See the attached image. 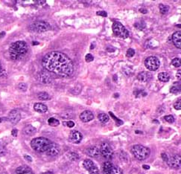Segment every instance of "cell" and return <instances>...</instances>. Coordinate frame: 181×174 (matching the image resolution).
<instances>
[{"label":"cell","instance_id":"6da1fadb","mask_svg":"<svg viewBox=\"0 0 181 174\" xmlns=\"http://www.w3.org/2000/svg\"><path fill=\"white\" fill-rule=\"evenodd\" d=\"M42 65L45 70L61 77H69L74 72V65L71 59L59 51H52L45 55Z\"/></svg>","mask_w":181,"mask_h":174},{"label":"cell","instance_id":"7a4b0ae2","mask_svg":"<svg viewBox=\"0 0 181 174\" xmlns=\"http://www.w3.org/2000/svg\"><path fill=\"white\" fill-rule=\"evenodd\" d=\"M28 48L27 43L24 41H16L13 43L9 47V55L14 61L21 60L28 52Z\"/></svg>","mask_w":181,"mask_h":174},{"label":"cell","instance_id":"3957f363","mask_svg":"<svg viewBox=\"0 0 181 174\" xmlns=\"http://www.w3.org/2000/svg\"><path fill=\"white\" fill-rule=\"evenodd\" d=\"M51 141L48 138L44 137H38L34 138L31 141V147L34 150L38 153H44L50 146Z\"/></svg>","mask_w":181,"mask_h":174},{"label":"cell","instance_id":"277c9868","mask_svg":"<svg viewBox=\"0 0 181 174\" xmlns=\"http://www.w3.org/2000/svg\"><path fill=\"white\" fill-rule=\"evenodd\" d=\"M131 152L135 158H137L138 160H140V161H143V160L148 158L150 153L149 148L143 146L141 144H136L133 146V147L131 148Z\"/></svg>","mask_w":181,"mask_h":174},{"label":"cell","instance_id":"5b68a950","mask_svg":"<svg viewBox=\"0 0 181 174\" xmlns=\"http://www.w3.org/2000/svg\"><path fill=\"white\" fill-rule=\"evenodd\" d=\"M29 29L31 31L38 32V33H43V32L48 31L51 29L49 23L45 21H36L29 26Z\"/></svg>","mask_w":181,"mask_h":174},{"label":"cell","instance_id":"8992f818","mask_svg":"<svg viewBox=\"0 0 181 174\" xmlns=\"http://www.w3.org/2000/svg\"><path fill=\"white\" fill-rule=\"evenodd\" d=\"M113 34L116 37L120 38H127L129 36V32L125 28V27L119 22H115L113 24Z\"/></svg>","mask_w":181,"mask_h":174},{"label":"cell","instance_id":"52a82bcc","mask_svg":"<svg viewBox=\"0 0 181 174\" xmlns=\"http://www.w3.org/2000/svg\"><path fill=\"white\" fill-rule=\"evenodd\" d=\"M145 66L149 71H156L160 68V62L157 57L150 56L145 59Z\"/></svg>","mask_w":181,"mask_h":174},{"label":"cell","instance_id":"ba28073f","mask_svg":"<svg viewBox=\"0 0 181 174\" xmlns=\"http://www.w3.org/2000/svg\"><path fill=\"white\" fill-rule=\"evenodd\" d=\"M99 150H100L101 155L104 158H107V159H112L113 158V155H114L113 150L110 145L107 142H103L101 144Z\"/></svg>","mask_w":181,"mask_h":174},{"label":"cell","instance_id":"9c48e42d","mask_svg":"<svg viewBox=\"0 0 181 174\" xmlns=\"http://www.w3.org/2000/svg\"><path fill=\"white\" fill-rule=\"evenodd\" d=\"M83 165H84V168L89 171V174H99V168H98V167L96 166V164H95L91 159L87 158V159L84 160Z\"/></svg>","mask_w":181,"mask_h":174},{"label":"cell","instance_id":"30bf717a","mask_svg":"<svg viewBox=\"0 0 181 174\" xmlns=\"http://www.w3.org/2000/svg\"><path fill=\"white\" fill-rule=\"evenodd\" d=\"M38 80L40 83L44 84H49L53 80V77L49 72L46 70H43L38 74Z\"/></svg>","mask_w":181,"mask_h":174},{"label":"cell","instance_id":"8fae6325","mask_svg":"<svg viewBox=\"0 0 181 174\" xmlns=\"http://www.w3.org/2000/svg\"><path fill=\"white\" fill-rule=\"evenodd\" d=\"M181 157L180 155H174L171 156L167 160V164L172 168H180Z\"/></svg>","mask_w":181,"mask_h":174},{"label":"cell","instance_id":"7c38bea8","mask_svg":"<svg viewBox=\"0 0 181 174\" xmlns=\"http://www.w3.org/2000/svg\"><path fill=\"white\" fill-rule=\"evenodd\" d=\"M8 119L13 125L17 124L20 121V119H21V114H20V111L18 109L11 110L8 114Z\"/></svg>","mask_w":181,"mask_h":174},{"label":"cell","instance_id":"4fadbf2b","mask_svg":"<svg viewBox=\"0 0 181 174\" xmlns=\"http://www.w3.org/2000/svg\"><path fill=\"white\" fill-rule=\"evenodd\" d=\"M60 153V147L58 145L55 143H51L50 146L49 147V148L45 151L47 155L49 156H56L57 155L59 154Z\"/></svg>","mask_w":181,"mask_h":174},{"label":"cell","instance_id":"5bb4252c","mask_svg":"<svg viewBox=\"0 0 181 174\" xmlns=\"http://www.w3.org/2000/svg\"><path fill=\"white\" fill-rule=\"evenodd\" d=\"M69 139L72 142L75 144H79L81 143V141H82L83 136L82 134L79 131L73 130L70 133L69 135Z\"/></svg>","mask_w":181,"mask_h":174},{"label":"cell","instance_id":"9a60e30c","mask_svg":"<svg viewBox=\"0 0 181 174\" xmlns=\"http://www.w3.org/2000/svg\"><path fill=\"white\" fill-rule=\"evenodd\" d=\"M93 118H94L93 113L91 112V111H89V110L84 111V112L81 113L80 115V119L84 123L89 122V121H92Z\"/></svg>","mask_w":181,"mask_h":174},{"label":"cell","instance_id":"2e32d148","mask_svg":"<svg viewBox=\"0 0 181 174\" xmlns=\"http://www.w3.org/2000/svg\"><path fill=\"white\" fill-rule=\"evenodd\" d=\"M87 154L92 158H96V157H99L101 154L100 150L96 146L90 147L87 149Z\"/></svg>","mask_w":181,"mask_h":174},{"label":"cell","instance_id":"e0dca14e","mask_svg":"<svg viewBox=\"0 0 181 174\" xmlns=\"http://www.w3.org/2000/svg\"><path fill=\"white\" fill-rule=\"evenodd\" d=\"M172 42L177 48H181V32L177 31L172 35Z\"/></svg>","mask_w":181,"mask_h":174},{"label":"cell","instance_id":"ac0fdd59","mask_svg":"<svg viewBox=\"0 0 181 174\" xmlns=\"http://www.w3.org/2000/svg\"><path fill=\"white\" fill-rule=\"evenodd\" d=\"M151 78V75L148 72H139L137 75V79L140 82H147Z\"/></svg>","mask_w":181,"mask_h":174},{"label":"cell","instance_id":"d6986e66","mask_svg":"<svg viewBox=\"0 0 181 174\" xmlns=\"http://www.w3.org/2000/svg\"><path fill=\"white\" fill-rule=\"evenodd\" d=\"M34 109L36 112L39 113H45L48 111V107L46 105L43 104H40V103H37L34 105Z\"/></svg>","mask_w":181,"mask_h":174},{"label":"cell","instance_id":"ffe728a7","mask_svg":"<svg viewBox=\"0 0 181 174\" xmlns=\"http://www.w3.org/2000/svg\"><path fill=\"white\" fill-rule=\"evenodd\" d=\"M113 164L110 162H104L102 166V171L104 174H110L113 169Z\"/></svg>","mask_w":181,"mask_h":174},{"label":"cell","instance_id":"44dd1931","mask_svg":"<svg viewBox=\"0 0 181 174\" xmlns=\"http://www.w3.org/2000/svg\"><path fill=\"white\" fill-rule=\"evenodd\" d=\"M23 132L27 136H34L36 133L37 130L34 126H31V125H28L23 129Z\"/></svg>","mask_w":181,"mask_h":174},{"label":"cell","instance_id":"7402d4cb","mask_svg":"<svg viewBox=\"0 0 181 174\" xmlns=\"http://www.w3.org/2000/svg\"><path fill=\"white\" fill-rule=\"evenodd\" d=\"M60 117H61L63 119L66 120L72 119V118L75 117V113H74L72 110H67L60 115Z\"/></svg>","mask_w":181,"mask_h":174},{"label":"cell","instance_id":"603a6c76","mask_svg":"<svg viewBox=\"0 0 181 174\" xmlns=\"http://www.w3.org/2000/svg\"><path fill=\"white\" fill-rule=\"evenodd\" d=\"M158 79L162 82H168L170 80V76L167 72H160L158 75Z\"/></svg>","mask_w":181,"mask_h":174},{"label":"cell","instance_id":"cb8c5ba5","mask_svg":"<svg viewBox=\"0 0 181 174\" xmlns=\"http://www.w3.org/2000/svg\"><path fill=\"white\" fill-rule=\"evenodd\" d=\"M98 118H99V121H100L101 123H102V124H106V123H107L110 120L109 116L105 114V113H101V114H99V115H98Z\"/></svg>","mask_w":181,"mask_h":174},{"label":"cell","instance_id":"d4e9b609","mask_svg":"<svg viewBox=\"0 0 181 174\" xmlns=\"http://www.w3.org/2000/svg\"><path fill=\"white\" fill-rule=\"evenodd\" d=\"M37 97H38V98L39 100H40V101H47V100L50 99L49 94L47 93V92H40V93H38V95H37Z\"/></svg>","mask_w":181,"mask_h":174},{"label":"cell","instance_id":"484cf974","mask_svg":"<svg viewBox=\"0 0 181 174\" xmlns=\"http://www.w3.org/2000/svg\"><path fill=\"white\" fill-rule=\"evenodd\" d=\"M68 155L69 159L70 160V161H72V162L78 161L79 158H80V156H79V155L78 154V153H74V152H71V153H69L68 155Z\"/></svg>","mask_w":181,"mask_h":174},{"label":"cell","instance_id":"4316f807","mask_svg":"<svg viewBox=\"0 0 181 174\" xmlns=\"http://www.w3.org/2000/svg\"><path fill=\"white\" fill-rule=\"evenodd\" d=\"M29 170H31V168H30L29 167L23 165V166H20V167H19V168H16V174H21L23 173H25V172L29 171Z\"/></svg>","mask_w":181,"mask_h":174},{"label":"cell","instance_id":"83f0119b","mask_svg":"<svg viewBox=\"0 0 181 174\" xmlns=\"http://www.w3.org/2000/svg\"><path fill=\"white\" fill-rule=\"evenodd\" d=\"M48 123L49 125L51 126H57L60 124V122H59L58 120L55 118H50L48 120Z\"/></svg>","mask_w":181,"mask_h":174},{"label":"cell","instance_id":"f1b7e54d","mask_svg":"<svg viewBox=\"0 0 181 174\" xmlns=\"http://www.w3.org/2000/svg\"><path fill=\"white\" fill-rule=\"evenodd\" d=\"M159 8H160V13H162V14H165L168 12L169 11V7L168 5H165L160 4L159 5Z\"/></svg>","mask_w":181,"mask_h":174},{"label":"cell","instance_id":"f546056e","mask_svg":"<svg viewBox=\"0 0 181 174\" xmlns=\"http://www.w3.org/2000/svg\"><path fill=\"white\" fill-rule=\"evenodd\" d=\"M135 28H136L139 30H143L145 28V23L144 21H140L137 22L134 24Z\"/></svg>","mask_w":181,"mask_h":174},{"label":"cell","instance_id":"4dcf8cb0","mask_svg":"<svg viewBox=\"0 0 181 174\" xmlns=\"http://www.w3.org/2000/svg\"><path fill=\"white\" fill-rule=\"evenodd\" d=\"M110 174H123V171L121 168H119V167L113 166Z\"/></svg>","mask_w":181,"mask_h":174},{"label":"cell","instance_id":"1f68e13d","mask_svg":"<svg viewBox=\"0 0 181 174\" xmlns=\"http://www.w3.org/2000/svg\"><path fill=\"white\" fill-rule=\"evenodd\" d=\"M172 64L175 67H180V58H174L172 60Z\"/></svg>","mask_w":181,"mask_h":174},{"label":"cell","instance_id":"d6a6232c","mask_svg":"<svg viewBox=\"0 0 181 174\" xmlns=\"http://www.w3.org/2000/svg\"><path fill=\"white\" fill-rule=\"evenodd\" d=\"M164 119H165L168 123H170V124H172V123H173L174 121H175V118H174V116L172 115H165V117H164Z\"/></svg>","mask_w":181,"mask_h":174},{"label":"cell","instance_id":"836d02e7","mask_svg":"<svg viewBox=\"0 0 181 174\" xmlns=\"http://www.w3.org/2000/svg\"><path fill=\"white\" fill-rule=\"evenodd\" d=\"M63 124L64 126H68V127H69V128H72V127H73L74 126H75V123H74L73 121H63Z\"/></svg>","mask_w":181,"mask_h":174},{"label":"cell","instance_id":"e575fe53","mask_svg":"<svg viewBox=\"0 0 181 174\" xmlns=\"http://www.w3.org/2000/svg\"><path fill=\"white\" fill-rule=\"evenodd\" d=\"M134 94L136 96V97H140V96H145L146 95V93L144 92L143 90H135Z\"/></svg>","mask_w":181,"mask_h":174},{"label":"cell","instance_id":"d590c367","mask_svg":"<svg viewBox=\"0 0 181 174\" xmlns=\"http://www.w3.org/2000/svg\"><path fill=\"white\" fill-rule=\"evenodd\" d=\"M6 148L0 144V156H4V155L6 154Z\"/></svg>","mask_w":181,"mask_h":174},{"label":"cell","instance_id":"8d00e7d4","mask_svg":"<svg viewBox=\"0 0 181 174\" xmlns=\"http://www.w3.org/2000/svg\"><path fill=\"white\" fill-rule=\"evenodd\" d=\"M135 55V51L133 48H129L128 51H127L126 55L128 57H133V55Z\"/></svg>","mask_w":181,"mask_h":174},{"label":"cell","instance_id":"74e56055","mask_svg":"<svg viewBox=\"0 0 181 174\" xmlns=\"http://www.w3.org/2000/svg\"><path fill=\"white\" fill-rule=\"evenodd\" d=\"M18 89H20L21 91H23V92H25V91H26L27 89V85L24 83H20L18 85Z\"/></svg>","mask_w":181,"mask_h":174},{"label":"cell","instance_id":"f35d334b","mask_svg":"<svg viewBox=\"0 0 181 174\" xmlns=\"http://www.w3.org/2000/svg\"><path fill=\"white\" fill-rule=\"evenodd\" d=\"M93 60H94V57L92 56L91 54H87V55L85 56V60L88 62H92Z\"/></svg>","mask_w":181,"mask_h":174},{"label":"cell","instance_id":"ab89813d","mask_svg":"<svg viewBox=\"0 0 181 174\" xmlns=\"http://www.w3.org/2000/svg\"><path fill=\"white\" fill-rule=\"evenodd\" d=\"M180 102H181V101L180 99V100H178V101H177V102L174 104V107H175V109H177V110H180L181 109V103Z\"/></svg>","mask_w":181,"mask_h":174},{"label":"cell","instance_id":"60d3db41","mask_svg":"<svg viewBox=\"0 0 181 174\" xmlns=\"http://www.w3.org/2000/svg\"><path fill=\"white\" fill-rule=\"evenodd\" d=\"M171 92L174 94H177L180 92V89H177V87H173L171 89Z\"/></svg>","mask_w":181,"mask_h":174},{"label":"cell","instance_id":"b9f144b4","mask_svg":"<svg viewBox=\"0 0 181 174\" xmlns=\"http://www.w3.org/2000/svg\"><path fill=\"white\" fill-rule=\"evenodd\" d=\"M110 115H111V117H113V118H114L115 120H116V122H117V124H118V125H120V124H122V121H121V120H119V119H118V118H116V117H115L114 116V115L113 114L112 112H110Z\"/></svg>","mask_w":181,"mask_h":174},{"label":"cell","instance_id":"7bdbcfd3","mask_svg":"<svg viewBox=\"0 0 181 174\" xmlns=\"http://www.w3.org/2000/svg\"><path fill=\"white\" fill-rule=\"evenodd\" d=\"M96 13H97V15H99V16H104V17L107 16V12H105V11H98Z\"/></svg>","mask_w":181,"mask_h":174},{"label":"cell","instance_id":"ee69618b","mask_svg":"<svg viewBox=\"0 0 181 174\" xmlns=\"http://www.w3.org/2000/svg\"><path fill=\"white\" fill-rule=\"evenodd\" d=\"M161 156H162V160H163V161L167 162V160H168V155L165 154V153H162Z\"/></svg>","mask_w":181,"mask_h":174},{"label":"cell","instance_id":"f6af8a7d","mask_svg":"<svg viewBox=\"0 0 181 174\" xmlns=\"http://www.w3.org/2000/svg\"><path fill=\"white\" fill-rule=\"evenodd\" d=\"M17 133H18V130L16 129H13V130L11 131V134H12V136L14 137L17 136Z\"/></svg>","mask_w":181,"mask_h":174},{"label":"cell","instance_id":"bcb514c9","mask_svg":"<svg viewBox=\"0 0 181 174\" xmlns=\"http://www.w3.org/2000/svg\"><path fill=\"white\" fill-rule=\"evenodd\" d=\"M24 158H25V159L27 160V161H28V162H32V158H31V157L30 156V155H24Z\"/></svg>","mask_w":181,"mask_h":174},{"label":"cell","instance_id":"7dc6e473","mask_svg":"<svg viewBox=\"0 0 181 174\" xmlns=\"http://www.w3.org/2000/svg\"><path fill=\"white\" fill-rule=\"evenodd\" d=\"M5 74H6L5 71L3 70L2 69L0 68V77H3V76L5 75Z\"/></svg>","mask_w":181,"mask_h":174},{"label":"cell","instance_id":"c3c4849f","mask_svg":"<svg viewBox=\"0 0 181 174\" xmlns=\"http://www.w3.org/2000/svg\"><path fill=\"white\" fill-rule=\"evenodd\" d=\"M21 174H34L33 173V171L32 170H29V171H27V172H25V173H23Z\"/></svg>","mask_w":181,"mask_h":174},{"label":"cell","instance_id":"681fc988","mask_svg":"<svg viewBox=\"0 0 181 174\" xmlns=\"http://www.w3.org/2000/svg\"><path fill=\"white\" fill-rule=\"evenodd\" d=\"M139 11L143 13H147V12H148V11L146 9H140Z\"/></svg>","mask_w":181,"mask_h":174},{"label":"cell","instance_id":"f907efd6","mask_svg":"<svg viewBox=\"0 0 181 174\" xmlns=\"http://www.w3.org/2000/svg\"><path fill=\"white\" fill-rule=\"evenodd\" d=\"M5 35V31L1 32V33H0V38H2Z\"/></svg>","mask_w":181,"mask_h":174},{"label":"cell","instance_id":"816d5d0a","mask_svg":"<svg viewBox=\"0 0 181 174\" xmlns=\"http://www.w3.org/2000/svg\"><path fill=\"white\" fill-rule=\"evenodd\" d=\"M143 167L144 169H145V170H148V169H150V166H148V165H144Z\"/></svg>","mask_w":181,"mask_h":174},{"label":"cell","instance_id":"f5cc1de1","mask_svg":"<svg viewBox=\"0 0 181 174\" xmlns=\"http://www.w3.org/2000/svg\"><path fill=\"white\" fill-rule=\"evenodd\" d=\"M43 174H53L52 172H47V173H43Z\"/></svg>","mask_w":181,"mask_h":174},{"label":"cell","instance_id":"db71d44e","mask_svg":"<svg viewBox=\"0 0 181 174\" xmlns=\"http://www.w3.org/2000/svg\"><path fill=\"white\" fill-rule=\"evenodd\" d=\"M38 42H33V45H38Z\"/></svg>","mask_w":181,"mask_h":174},{"label":"cell","instance_id":"11a10c76","mask_svg":"<svg viewBox=\"0 0 181 174\" xmlns=\"http://www.w3.org/2000/svg\"><path fill=\"white\" fill-rule=\"evenodd\" d=\"M2 122V118H0V123Z\"/></svg>","mask_w":181,"mask_h":174},{"label":"cell","instance_id":"9f6ffc18","mask_svg":"<svg viewBox=\"0 0 181 174\" xmlns=\"http://www.w3.org/2000/svg\"><path fill=\"white\" fill-rule=\"evenodd\" d=\"M2 174H7V173H2Z\"/></svg>","mask_w":181,"mask_h":174}]
</instances>
